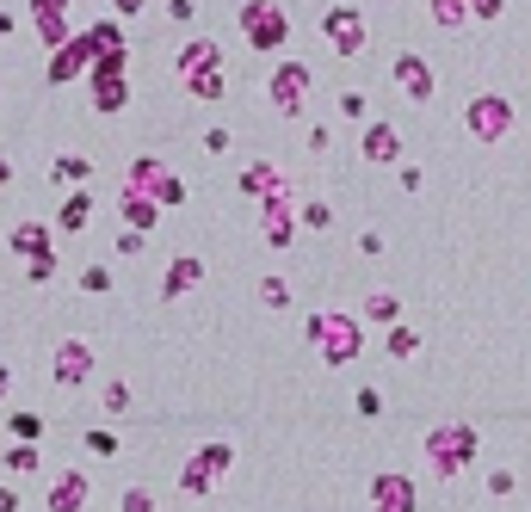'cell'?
<instances>
[{"label": "cell", "mask_w": 531, "mask_h": 512, "mask_svg": "<svg viewBox=\"0 0 531 512\" xmlns=\"http://www.w3.org/2000/svg\"><path fill=\"white\" fill-rule=\"evenodd\" d=\"M464 124H470L476 142H501V136L513 130V105H507L501 93H476L470 112H464Z\"/></svg>", "instance_id": "obj_3"}, {"label": "cell", "mask_w": 531, "mask_h": 512, "mask_svg": "<svg viewBox=\"0 0 531 512\" xmlns=\"http://www.w3.org/2000/svg\"><path fill=\"white\" fill-rule=\"evenodd\" d=\"M365 161H383V167L402 161V136L389 130V124H371V130H365Z\"/></svg>", "instance_id": "obj_14"}, {"label": "cell", "mask_w": 531, "mask_h": 512, "mask_svg": "<svg viewBox=\"0 0 531 512\" xmlns=\"http://www.w3.org/2000/svg\"><path fill=\"white\" fill-rule=\"evenodd\" d=\"M105 408L124 414V408H130V389H124V383H112V389H105Z\"/></svg>", "instance_id": "obj_32"}, {"label": "cell", "mask_w": 531, "mask_h": 512, "mask_svg": "<svg viewBox=\"0 0 531 512\" xmlns=\"http://www.w3.org/2000/svg\"><path fill=\"white\" fill-rule=\"evenodd\" d=\"M81 500H87V475H62L50 494V512H81Z\"/></svg>", "instance_id": "obj_17"}, {"label": "cell", "mask_w": 531, "mask_h": 512, "mask_svg": "<svg viewBox=\"0 0 531 512\" xmlns=\"http://www.w3.org/2000/svg\"><path fill=\"white\" fill-rule=\"evenodd\" d=\"M87 371H93V352H87L81 340H62V346H56V377H62V383H87Z\"/></svg>", "instance_id": "obj_10"}, {"label": "cell", "mask_w": 531, "mask_h": 512, "mask_svg": "<svg viewBox=\"0 0 531 512\" xmlns=\"http://www.w3.org/2000/svg\"><path fill=\"white\" fill-rule=\"evenodd\" d=\"M359 414H365V420H377V414H383V401H377V389H359Z\"/></svg>", "instance_id": "obj_33"}, {"label": "cell", "mask_w": 531, "mask_h": 512, "mask_svg": "<svg viewBox=\"0 0 531 512\" xmlns=\"http://www.w3.org/2000/svg\"><path fill=\"white\" fill-rule=\"evenodd\" d=\"M81 290H112V272H105V266H87V272H81Z\"/></svg>", "instance_id": "obj_27"}, {"label": "cell", "mask_w": 531, "mask_h": 512, "mask_svg": "<svg viewBox=\"0 0 531 512\" xmlns=\"http://www.w3.org/2000/svg\"><path fill=\"white\" fill-rule=\"evenodd\" d=\"M260 297H266L272 309H285V303H291V290H285V278H266V284H260Z\"/></svg>", "instance_id": "obj_24"}, {"label": "cell", "mask_w": 531, "mask_h": 512, "mask_svg": "<svg viewBox=\"0 0 531 512\" xmlns=\"http://www.w3.org/2000/svg\"><path fill=\"white\" fill-rule=\"evenodd\" d=\"M217 62H223V50L210 44V38H192L186 50H180V81H198V75H217Z\"/></svg>", "instance_id": "obj_8"}, {"label": "cell", "mask_w": 531, "mask_h": 512, "mask_svg": "<svg viewBox=\"0 0 531 512\" xmlns=\"http://www.w3.org/2000/svg\"><path fill=\"white\" fill-rule=\"evenodd\" d=\"M433 19H439L445 31H457V25L476 19V13H470V0H433Z\"/></svg>", "instance_id": "obj_22"}, {"label": "cell", "mask_w": 531, "mask_h": 512, "mask_svg": "<svg viewBox=\"0 0 531 512\" xmlns=\"http://www.w3.org/2000/svg\"><path fill=\"white\" fill-rule=\"evenodd\" d=\"M31 25H38V38H44V44H56V50L68 44V19H62V13H50V7H31Z\"/></svg>", "instance_id": "obj_18"}, {"label": "cell", "mask_w": 531, "mask_h": 512, "mask_svg": "<svg viewBox=\"0 0 531 512\" xmlns=\"http://www.w3.org/2000/svg\"><path fill=\"white\" fill-rule=\"evenodd\" d=\"M365 321H377V327H396V321H402V303L389 297V290H377V297H365Z\"/></svg>", "instance_id": "obj_19"}, {"label": "cell", "mask_w": 531, "mask_h": 512, "mask_svg": "<svg viewBox=\"0 0 531 512\" xmlns=\"http://www.w3.org/2000/svg\"><path fill=\"white\" fill-rule=\"evenodd\" d=\"M371 500H377V512H408V506H414V488L402 482V475H377V482H371Z\"/></svg>", "instance_id": "obj_11"}, {"label": "cell", "mask_w": 531, "mask_h": 512, "mask_svg": "<svg viewBox=\"0 0 531 512\" xmlns=\"http://www.w3.org/2000/svg\"><path fill=\"white\" fill-rule=\"evenodd\" d=\"M303 223H309V229H328L334 216H328V204H303Z\"/></svg>", "instance_id": "obj_30"}, {"label": "cell", "mask_w": 531, "mask_h": 512, "mask_svg": "<svg viewBox=\"0 0 531 512\" xmlns=\"http://www.w3.org/2000/svg\"><path fill=\"white\" fill-rule=\"evenodd\" d=\"M340 118H365V93H346L340 99Z\"/></svg>", "instance_id": "obj_34"}, {"label": "cell", "mask_w": 531, "mask_h": 512, "mask_svg": "<svg viewBox=\"0 0 531 512\" xmlns=\"http://www.w3.org/2000/svg\"><path fill=\"white\" fill-rule=\"evenodd\" d=\"M223 469H229V451H223V445H210L198 463H186L180 482H186V494H204V488H210V475H223Z\"/></svg>", "instance_id": "obj_9"}, {"label": "cell", "mask_w": 531, "mask_h": 512, "mask_svg": "<svg viewBox=\"0 0 531 512\" xmlns=\"http://www.w3.org/2000/svg\"><path fill=\"white\" fill-rule=\"evenodd\" d=\"M124 512H155V494L149 488H124Z\"/></svg>", "instance_id": "obj_26"}, {"label": "cell", "mask_w": 531, "mask_h": 512, "mask_svg": "<svg viewBox=\"0 0 531 512\" xmlns=\"http://www.w3.org/2000/svg\"><path fill=\"white\" fill-rule=\"evenodd\" d=\"M7 463H13V469H38V451H31V445H13Z\"/></svg>", "instance_id": "obj_31"}, {"label": "cell", "mask_w": 531, "mask_h": 512, "mask_svg": "<svg viewBox=\"0 0 531 512\" xmlns=\"http://www.w3.org/2000/svg\"><path fill=\"white\" fill-rule=\"evenodd\" d=\"M124 216H130V229H155V216H161V204L149 198V192H136V186H124Z\"/></svg>", "instance_id": "obj_15"}, {"label": "cell", "mask_w": 531, "mask_h": 512, "mask_svg": "<svg viewBox=\"0 0 531 512\" xmlns=\"http://www.w3.org/2000/svg\"><path fill=\"white\" fill-rule=\"evenodd\" d=\"M420 346V334H408V327H389V352H396V358H408Z\"/></svg>", "instance_id": "obj_23"}, {"label": "cell", "mask_w": 531, "mask_h": 512, "mask_svg": "<svg viewBox=\"0 0 531 512\" xmlns=\"http://www.w3.org/2000/svg\"><path fill=\"white\" fill-rule=\"evenodd\" d=\"M204 278V266L198 260H173V272H167V284H161V297H180L186 284H198Z\"/></svg>", "instance_id": "obj_20"}, {"label": "cell", "mask_w": 531, "mask_h": 512, "mask_svg": "<svg viewBox=\"0 0 531 512\" xmlns=\"http://www.w3.org/2000/svg\"><path fill=\"white\" fill-rule=\"evenodd\" d=\"M7 31H13V19H7V13H0V38H7Z\"/></svg>", "instance_id": "obj_41"}, {"label": "cell", "mask_w": 531, "mask_h": 512, "mask_svg": "<svg viewBox=\"0 0 531 512\" xmlns=\"http://www.w3.org/2000/svg\"><path fill=\"white\" fill-rule=\"evenodd\" d=\"M13 432H19V438H38L44 420H38V414H13Z\"/></svg>", "instance_id": "obj_29"}, {"label": "cell", "mask_w": 531, "mask_h": 512, "mask_svg": "<svg viewBox=\"0 0 531 512\" xmlns=\"http://www.w3.org/2000/svg\"><path fill=\"white\" fill-rule=\"evenodd\" d=\"M198 99H223V75H198V81H186Z\"/></svg>", "instance_id": "obj_25"}, {"label": "cell", "mask_w": 531, "mask_h": 512, "mask_svg": "<svg viewBox=\"0 0 531 512\" xmlns=\"http://www.w3.org/2000/svg\"><path fill=\"white\" fill-rule=\"evenodd\" d=\"M427 451H433V463H439L445 475H457V469L470 463V451H476V438H470L464 426H445V432H433V438H427Z\"/></svg>", "instance_id": "obj_5"}, {"label": "cell", "mask_w": 531, "mask_h": 512, "mask_svg": "<svg viewBox=\"0 0 531 512\" xmlns=\"http://www.w3.org/2000/svg\"><path fill=\"white\" fill-rule=\"evenodd\" d=\"M241 25H247V44H254V50H278V44L291 38V13L272 7V0H247Z\"/></svg>", "instance_id": "obj_2"}, {"label": "cell", "mask_w": 531, "mask_h": 512, "mask_svg": "<svg viewBox=\"0 0 531 512\" xmlns=\"http://www.w3.org/2000/svg\"><path fill=\"white\" fill-rule=\"evenodd\" d=\"M87 56H93V38H81V44H62L56 50V62H50V81L62 87V81H75L81 68H87Z\"/></svg>", "instance_id": "obj_13"}, {"label": "cell", "mask_w": 531, "mask_h": 512, "mask_svg": "<svg viewBox=\"0 0 531 512\" xmlns=\"http://www.w3.org/2000/svg\"><path fill=\"white\" fill-rule=\"evenodd\" d=\"M322 31H328V44H334L340 56H359V50H365V19L352 13V7H334V13L322 19Z\"/></svg>", "instance_id": "obj_7"}, {"label": "cell", "mask_w": 531, "mask_h": 512, "mask_svg": "<svg viewBox=\"0 0 531 512\" xmlns=\"http://www.w3.org/2000/svg\"><path fill=\"white\" fill-rule=\"evenodd\" d=\"M130 186L149 192L155 204H180V198H186V186H180L173 173H161V161H136V167H130Z\"/></svg>", "instance_id": "obj_6"}, {"label": "cell", "mask_w": 531, "mask_h": 512, "mask_svg": "<svg viewBox=\"0 0 531 512\" xmlns=\"http://www.w3.org/2000/svg\"><path fill=\"white\" fill-rule=\"evenodd\" d=\"M0 512H19V494L13 488H0Z\"/></svg>", "instance_id": "obj_37"}, {"label": "cell", "mask_w": 531, "mask_h": 512, "mask_svg": "<svg viewBox=\"0 0 531 512\" xmlns=\"http://www.w3.org/2000/svg\"><path fill=\"white\" fill-rule=\"evenodd\" d=\"M396 81H402V93H414V99H433V68L420 62V56H396Z\"/></svg>", "instance_id": "obj_12"}, {"label": "cell", "mask_w": 531, "mask_h": 512, "mask_svg": "<svg viewBox=\"0 0 531 512\" xmlns=\"http://www.w3.org/2000/svg\"><path fill=\"white\" fill-rule=\"evenodd\" d=\"M56 173H62V179H87V161H81V155H62Z\"/></svg>", "instance_id": "obj_28"}, {"label": "cell", "mask_w": 531, "mask_h": 512, "mask_svg": "<svg viewBox=\"0 0 531 512\" xmlns=\"http://www.w3.org/2000/svg\"><path fill=\"white\" fill-rule=\"evenodd\" d=\"M7 179H13V167H7V161H0V186H7Z\"/></svg>", "instance_id": "obj_42"}, {"label": "cell", "mask_w": 531, "mask_h": 512, "mask_svg": "<svg viewBox=\"0 0 531 512\" xmlns=\"http://www.w3.org/2000/svg\"><path fill=\"white\" fill-rule=\"evenodd\" d=\"M87 210H93V192H75V198L62 204V216H56V223H62V229H87Z\"/></svg>", "instance_id": "obj_21"}, {"label": "cell", "mask_w": 531, "mask_h": 512, "mask_svg": "<svg viewBox=\"0 0 531 512\" xmlns=\"http://www.w3.org/2000/svg\"><path fill=\"white\" fill-rule=\"evenodd\" d=\"M198 7H192V0H167V19H192Z\"/></svg>", "instance_id": "obj_36"}, {"label": "cell", "mask_w": 531, "mask_h": 512, "mask_svg": "<svg viewBox=\"0 0 531 512\" xmlns=\"http://www.w3.org/2000/svg\"><path fill=\"white\" fill-rule=\"evenodd\" d=\"M31 7H50V13H68V0H31Z\"/></svg>", "instance_id": "obj_38"}, {"label": "cell", "mask_w": 531, "mask_h": 512, "mask_svg": "<svg viewBox=\"0 0 531 512\" xmlns=\"http://www.w3.org/2000/svg\"><path fill=\"white\" fill-rule=\"evenodd\" d=\"M13 389V371H7V364H0V395H7Z\"/></svg>", "instance_id": "obj_40"}, {"label": "cell", "mask_w": 531, "mask_h": 512, "mask_svg": "<svg viewBox=\"0 0 531 512\" xmlns=\"http://www.w3.org/2000/svg\"><path fill=\"white\" fill-rule=\"evenodd\" d=\"M470 13L476 19H501V0H470Z\"/></svg>", "instance_id": "obj_35"}, {"label": "cell", "mask_w": 531, "mask_h": 512, "mask_svg": "<svg viewBox=\"0 0 531 512\" xmlns=\"http://www.w3.org/2000/svg\"><path fill=\"white\" fill-rule=\"evenodd\" d=\"M13 247L25 253V260H56V253H50V235H44V223H19V229H13Z\"/></svg>", "instance_id": "obj_16"}, {"label": "cell", "mask_w": 531, "mask_h": 512, "mask_svg": "<svg viewBox=\"0 0 531 512\" xmlns=\"http://www.w3.org/2000/svg\"><path fill=\"white\" fill-rule=\"evenodd\" d=\"M309 340L322 346L328 364H352V358H359V321H352V315H315Z\"/></svg>", "instance_id": "obj_1"}, {"label": "cell", "mask_w": 531, "mask_h": 512, "mask_svg": "<svg viewBox=\"0 0 531 512\" xmlns=\"http://www.w3.org/2000/svg\"><path fill=\"white\" fill-rule=\"evenodd\" d=\"M149 7V0H118V13H143Z\"/></svg>", "instance_id": "obj_39"}, {"label": "cell", "mask_w": 531, "mask_h": 512, "mask_svg": "<svg viewBox=\"0 0 531 512\" xmlns=\"http://www.w3.org/2000/svg\"><path fill=\"white\" fill-rule=\"evenodd\" d=\"M266 93H272V105H278L285 118H297L303 99H309V62H278L272 81H266Z\"/></svg>", "instance_id": "obj_4"}]
</instances>
